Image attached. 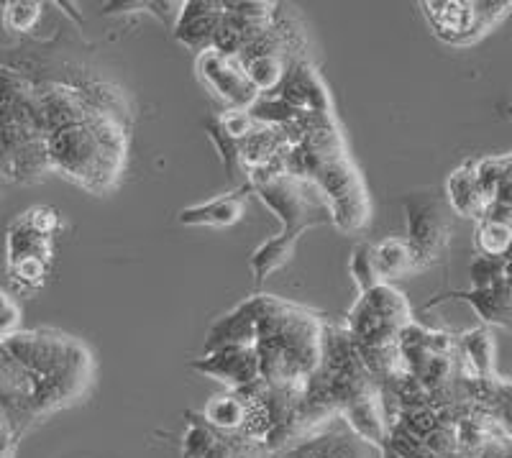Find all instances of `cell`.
<instances>
[{
  "label": "cell",
  "mask_w": 512,
  "mask_h": 458,
  "mask_svg": "<svg viewBox=\"0 0 512 458\" xmlns=\"http://www.w3.org/2000/svg\"><path fill=\"white\" fill-rule=\"evenodd\" d=\"M459 351L469 364V374L474 379H495V341L487 328H474L464 333L459 341Z\"/></svg>",
  "instance_id": "obj_17"
},
{
  "label": "cell",
  "mask_w": 512,
  "mask_h": 458,
  "mask_svg": "<svg viewBox=\"0 0 512 458\" xmlns=\"http://www.w3.org/2000/svg\"><path fill=\"white\" fill-rule=\"evenodd\" d=\"M216 118H218V123L223 126V131H226V134L236 141H244L246 136H251L256 128L262 126V123L256 121L249 111H223L221 116H216Z\"/></svg>",
  "instance_id": "obj_24"
},
{
  "label": "cell",
  "mask_w": 512,
  "mask_h": 458,
  "mask_svg": "<svg viewBox=\"0 0 512 458\" xmlns=\"http://www.w3.org/2000/svg\"><path fill=\"white\" fill-rule=\"evenodd\" d=\"M408 325H413L408 300L387 282L377 285L367 295H361L346 320V328L359 351L400 348L402 331Z\"/></svg>",
  "instance_id": "obj_4"
},
{
  "label": "cell",
  "mask_w": 512,
  "mask_h": 458,
  "mask_svg": "<svg viewBox=\"0 0 512 458\" xmlns=\"http://www.w3.org/2000/svg\"><path fill=\"white\" fill-rule=\"evenodd\" d=\"M502 116H505L507 121H512V100L505 105V108H502Z\"/></svg>",
  "instance_id": "obj_26"
},
{
  "label": "cell",
  "mask_w": 512,
  "mask_h": 458,
  "mask_svg": "<svg viewBox=\"0 0 512 458\" xmlns=\"http://www.w3.org/2000/svg\"><path fill=\"white\" fill-rule=\"evenodd\" d=\"M287 172L315 182L333 208V226L361 231L369 223V195L359 169L351 162L336 118L323 116L297 146L287 151Z\"/></svg>",
  "instance_id": "obj_2"
},
{
  "label": "cell",
  "mask_w": 512,
  "mask_h": 458,
  "mask_svg": "<svg viewBox=\"0 0 512 458\" xmlns=\"http://www.w3.org/2000/svg\"><path fill=\"white\" fill-rule=\"evenodd\" d=\"M195 72L205 90L213 93L218 103L226 105V111H251V105L259 100V90L246 77L244 64L236 57L218 52L216 47L198 54Z\"/></svg>",
  "instance_id": "obj_7"
},
{
  "label": "cell",
  "mask_w": 512,
  "mask_h": 458,
  "mask_svg": "<svg viewBox=\"0 0 512 458\" xmlns=\"http://www.w3.org/2000/svg\"><path fill=\"white\" fill-rule=\"evenodd\" d=\"M274 98H282L285 103L295 105L305 113H320V116H333V98L328 93L326 82L320 80L318 70L308 59L292 62L287 67V75L282 85L277 87Z\"/></svg>",
  "instance_id": "obj_9"
},
{
  "label": "cell",
  "mask_w": 512,
  "mask_h": 458,
  "mask_svg": "<svg viewBox=\"0 0 512 458\" xmlns=\"http://www.w3.org/2000/svg\"><path fill=\"white\" fill-rule=\"evenodd\" d=\"M39 3H11L6 13V21L13 31H29L39 21Z\"/></svg>",
  "instance_id": "obj_25"
},
{
  "label": "cell",
  "mask_w": 512,
  "mask_h": 458,
  "mask_svg": "<svg viewBox=\"0 0 512 458\" xmlns=\"http://www.w3.org/2000/svg\"><path fill=\"white\" fill-rule=\"evenodd\" d=\"M221 21L223 3H218V0H185L172 36L180 41L182 47L195 49L200 54L213 47Z\"/></svg>",
  "instance_id": "obj_10"
},
{
  "label": "cell",
  "mask_w": 512,
  "mask_h": 458,
  "mask_svg": "<svg viewBox=\"0 0 512 458\" xmlns=\"http://www.w3.org/2000/svg\"><path fill=\"white\" fill-rule=\"evenodd\" d=\"M205 134H208V139L213 141V146H216L218 157H221L223 162V169H226V177L233 182V185H239L246 174L244 164H241V157H239V141L231 139V136L223 131V126L218 123L216 116L205 121ZM239 187H246V185H239Z\"/></svg>",
  "instance_id": "obj_20"
},
{
  "label": "cell",
  "mask_w": 512,
  "mask_h": 458,
  "mask_svg": "<svg viewBox=\"0 0 512 458\" xmlns=\"http://www.w3.org/2000/svg\"><path fill=\"white\" fill-rule=\"evenodd\" d=\"M256 318H259V295H251L210 325V331L205 333V354L223 346H256Z\"/></svg>",
  "instance_id": "obj_12"
},
{
  "label": "cell",
  "mask_w": 512,
  "mask_h": 458,
  "mask_svg": "<svg viewBox=\"0 0 512 458\" xmlns=\"http://www.w3.org/2000/svg\"><path fill=\"white\" fill-rule=\"evenodd\" d=\"M182 6L185 3H169V0H152V3H146V0H121V3H111V6H105V13L108 16H116V13H149V16H154L159 21V24L164 26V29L172 34L177 26V21H180V13H182Z\"/></svg>",
  "instance_id": "obj_21"
},
{
  "label": "cell",
  "mask_w": 512,
  "mask_h": 458,
  "mask_svg": "<svg viewBox=\"0 0 512 458\" xmlns=\"http://www.w3.org/2000/svg\"><path fill=\"white\" fill-rule=\"evenodd\" d=\"M295 246H297L295 238H287L282 236V233L267 238V241H264V244L259 246L249 259L251 274H254V285L262 287L264 282H267L269 274L280 272L282 267H287V264L292 261V256H295Z\"/></svg>",
  "instance_id": "obj_15"
},
{
  "label": "cell",
  "mask_w": 512,
  "mask_h": 458,
  "mask_svg": "<svg viewBox=\"0 0 512 458\" xmlns=\"http://www.w3.org/2000/svg\"><path fill=\"white\" fill-rule=\"evenodd\" d=\"M244 72L251 80V85L259 90V95L277 93V87L282 85L287 75V62L277 54H264V57L244 59Z\"/></svg>",
  "instance_id": "obj_19"
},
{
  "label": "cell",
  "mask_w": 512,
  "mask_h": 458,
  "mask_svg": "<svg viewBox=\"0 0 512 458\" xmlns=\"http://www.w3.org/2000/svg\"><path fill=\"white\" fill-rule=\"evenodd\" d=\"M251 190L282 223V236L300 238L313 226H333V208L315 182L300 174H277L256 182Z\"/></svg>",
  "instance_id": "obj_3"
},
{
  "label": "cell",
  "mask_w": 512,
  "mask_h": 458,
  "mask_svg": "<svg viewBox=\"0 0 512 458\" xmlns=\"http://www.w3.org/2000/svg\"><path fill=\"white\" fill-rule=\"evenodd\" d=\"M374 261H377L379 277H382V282H387V285H390L392 279H400L405 277V274L418 272V267H415V256L405 238L390 236L384 238V241H379V244L374 246Z\"/></svg>",
  "instance_id": "obj_18"
},
{
  "label": "cell",
  "mask_w": 512,
  "mask_h": 458,
  "mask_svg": "<svg viewBox=\"0 0 512 458\" xmlns=\"http://www.w3.org/2000/svg\"><path fill=\"white\" fill-rule=\"evenodd\" d=\"M326 323L318 313L282 297L259 295L256 354L262 379L274 387H308L323 361Z\"/></svg>",
  "instance_id": "obj_1"
},
{
  "label": "cell",
  "mask_w": 512,
  "mask_h": 458,
  "mask_svg": "<svg viewBox=\"0 0 512 458\" xmlns=\"http://www.w3.org/2000/svg\"><path fill=\"white\" fill-rule=\"evenodd\" d=\"M200 418L210 428L221 430V433H239L246 425V402L239 389H228L226 395H218L205 405Z\"/></svg>",
  "instance_id": "obj_16"
},
{
  "label": "cell",
  "mask_w": 512,
  "mask_h": 458,
  "mask_svg": "<svg viewBox=\"0 0 512 458\" xmlns=\"http://www.w3.org/2000/svg\"><path fill=\"white\" fill-rule=\"evenodd\" d=\"M351 277H354L356 287H359L361 295H367L372 292L374 287L382 285V277H379L377 261H374V246L367 244V241H361V244L354 246L351 251Z\"/></svg>",
  "instance_id": "obj_22"
},
{
  "label": "cell",
  "mask_w": 512,
  "mask_h": 458,
  "mask_svg": "<svg viewBox=\"0 0 512 458\" xmlns=\"http://www.w3.org/2000/svg\"><path fill=\"white\" fill-rule=\"evenodd\" d=\"M408 215V241L415 256V267L428 269L443 259L451 241V208L428 192H413L402 200Z\"/></svg>",
  "instance_id": "obj_6"
},
{
  "label": "cell",
  "mask_w": 512,
  "mask_h": 458,
  "mask_svg": "<svg viewBox=\"0 0 512 458\" xmlns=\"http://www.w3.org/2000/svg\"><path fill=\"white\" fill-rule=\"evenodd\" d=\"M448 208L461 218L482 221L489 210V198L477 177V162H464L459 169L448 174L446 182Z\"/></svg>",
  "instance_id": "obj_13"
},
{
  "label": "cell",
  "mask_w": 512,
  "mask_h": 458,
  "mask_svg": "<svg viewBox=\"0 0 512 458\" xmlns=\"http://www.w3.org/2000/svg\"><path fill=\"white\" fill-rule=\"evenodd\" d=\"M443 300H461L469 302L479 315H482L484 323H495L512 331V285L507 279L497 282L495 287H487V290H469V292H448V295L436 297V300L428 302V308H433L436 302Z\"/></svg>",
  "instance_id": "obj_14"
},
{
  "label": "cell",
  "mask_w": 512,
  "mask_h": 458,
  "mask_svg": "<svg viewBox=\"0 0 512 458\" xmlns=\"http://www.w3.org/2000/svg\"><path fill=\"white\" fill-rule=\"evenodd\" d=\"M251 185L236 187L233 192H226L221 198L205 200V203L187 205L177 213V223L190 228H228L244 218L246 200H249Z\"/></svg>",
  "instance_id": "obj_11"
},
{
  "label": "cell",
  "mask_w": 512,
  "mask_h": 458,
  "mask_svg": "<svg viewBox=\"0 0 512 458\" xmlns=\"http://www.w3.org/2000/svg\"><path fill=\"white\" fill-rule=\"evenodd\" d=\"M477 246L482 256H507L512 251V226L482 218L477 228Z\"/></svg>",
  "instance_id": "obj_23"
},
{
  "label": "cell",
  "mask_w": 512,
  "mask_h": 458,
  "mask_svg": "<svg viewBox=\"0 0 512 458\" xmlns=\"http://www.w3.org/2000/svg\"><path fill=\"white\" fill-rule=\"evenodd\" d=\"M192 372L218 379L228 389H244L262 379V361L256 346H223L190 361Z\"/></svg>",
  "instance_id": "obj_8"
},
{
  "label": "cell",
  "mask_w": 512,
  "mask_h": 458,
  "mask_svg": "<svg viewBox=\"0 0 512 458\" xmlns=\"http://www.w3.org/2000/svg\"><path fill=\"white\" fill-rule=\"evenodd\" d=\"M423 16L433 34L454 47H469L500 24L512 11V3L495 0H425Z\"/></svg>",
  "instance_id": "obj_5"
}]
</instances>
